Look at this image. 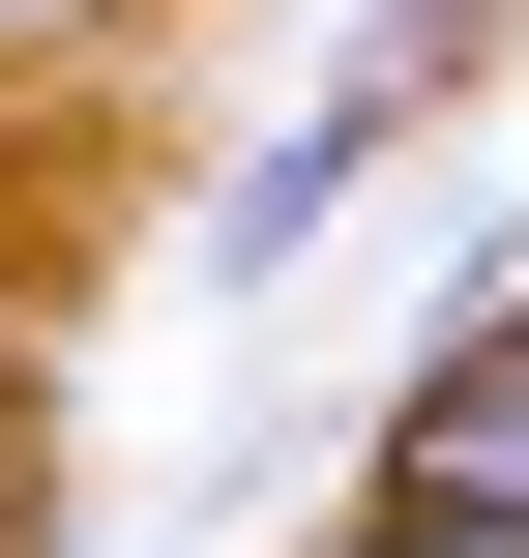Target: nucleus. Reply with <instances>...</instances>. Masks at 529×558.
<instances>
[{"instance_id":"f257e3e1","label":"nucleus","mask_w":529,"mask_h":558,"mask_svg":"<svg viewBox=\"0 0 529 558\" xmlns=\"http://www.w3.org/2000/svg\"><path fill=\"white\" fill-rule=\"evenodd\" d=\"M383 471H471V500H529V294L412 353V412H383Z\"/></svg>"},{"instance_id":"f03ea898","label":"nucleus","mask_w":529,"mask_h":558,"mask_svg":"<svg viewBox=\"0 0 529 558\" xmlns=\"http://www.w3.org/2000/svg\"><path fill=\"white\" fill-rule=\"evenodd\" d=\"M324 558H529V500H471V471H353Z\"/></svg>"},{"instance_id":"7ed1b4c3","label":"nucleus","mask_w":529,"mask_h":558,"mask_svg":"<svg viewBox=\"0 0 529 558\" xmlns=\"http://www.w3.org/2000/svg\"><path fill=\"white\" fill-rule=\"evenodd\" d=\"M88 29H118V0H0V59H88Z\"/></svg>"},{"instance_id":"20e7f679","label":"nucleus","mask_w":529,"mask_h":558,"mask_svg":"<svg viewBox=\"0 0 529 558\" xmlns=\"http://www.w3.org/2000/svg\"><path fill=\"white\" fill-rule=\"evenodd\" d=\"M0 412H29V265H0Z\"/></svg>"}]
</instances>
